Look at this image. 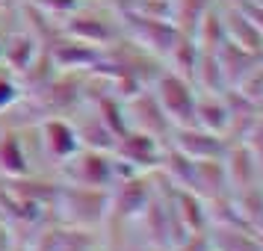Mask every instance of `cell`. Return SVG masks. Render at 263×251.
<instances>
[{"label": "cell", "mask_w": 263, "mask_h": 251, "mask_svg": "<svg viewBox=\"0 0 263 251\" xmlns=\"http://www.w3.org/2000/svg\"><path fill=\"white\" fill-rule=\"evenodd\" d=\"M222 98H225V109H228V133H225L228 142H242L246 133L251 130V124L260 119V109L251 98L242 95L237 86H228Z\"/></svg>", "instance_id": "2e32d148"}, {"label": "cell", "mask_w": 263, "mask_h": 251, "mask_svg": "<svg viewBox=\"0 0 263 251\" xmlns=\"http://www.w3.org/2000/svg\"><path fill=\"white\" fill-rule=\"evenodd\" d=\"M237 89H239L246 98H251L254 104L260 101V98H263V62H257V65H254V68H251V71L242 77V80H239Z\"/></svg>", "instance_id": "f546056e"}, {"label": "cell", "mask_w": 263, "mask_h": 251, "mask_svg": "<svg viewBox=\"0 0 263 251\" xmlns=\"http://www.w3.org/2000/svg\"><path fill=\"white\" fill-rule=\"evenodd\" d=\"M216 56H219V65H222V77H225V86H237L246 74L263 62V53H251V50L239 48L234 42H222L219 50H216Z\"/></svg>", "instance_id": "ffe728a7"}, {"label": "cell", "mask_w": 263, "mask_h": 251, "mask_svg": "<svg viewBox=\"0 0 263 251\" xmlns=\"http://www.w3.org/2000/svg\"><path fill=\"white\" fill-rule=\"evenodd\" d=\"M192 124H198L204 130L213 133H228V109H225V98L222 92H198L195 98V115Z\"/></svg>", "instance_id": "603a6c76"}, {"label": "cell", "mask_w": 263, "mask_h": 251, "mask_svg": "<svg viewBox=\"0 0 263 251\" xmlns=\"http://www.w3.org/2000/svg\"><path fill=\"white\" fill-rule=\"evenodd\" d=\"M12 251H30V242H27L24 237H18V239H15V248Z\"/></svg>", "instance_id": "836d02e7"}, {"label": "cell", "mask_w": 263, "mask_h": 251, "mask_svg": "<svg viewBox=\"0 0 263 251\" xmlns=\"http://www.w3.org/2000/svg\"><path fill=\"white\" fill-rule=\"evenodd\" d=\"M39 104L42 115H71L74 109L86 101V74L80 71H57V77L50 80L39 95H33Z\"/></svg>", "instance_id": "ba28073f"}, {"label": "cell", "mask_w": 263, "mask_h": 251, "mask_svg": "<svg viewBox=\"0 0 263 251\" xmlns=\"http://www.w3.org/2000/svg\"><path fill=\"white\" fill-rule=\"evenodd\" d=\"M45 50L50 53V60L57 62L60 71H80V74H89L101 62V48L95 45H86L80 38H71L60 33L50 45H45Z\"/></svg>", "instance_id": "4fadbf2b"}, {"label": "cell", "mask_w": 263, "mask_h": 251, "mask_svg": "<svg viewBox=\"0 0 263 251\" xmlns=\"http://www.w3.org/2000/svg\"><path fill=\"white\" fill-rule=\"evenodd\" d=\"M68 119H71L74 130H77L80 148H95V151H109V154H112V145H116L119 136L104 124V119L98 115V109L89 104V98L74 109Z\"/></svg>", "instance_id": "9a60e30c"}, {"label": "cell", "mask_w": 263, "mask_h": 251, "mask_svg": "<svg viewBox=\"0 0 263 251\" xmlns=\"http://www.w3.org/2000/svg\"><path fill=\"white\" fill-rule=\"evenodd\" d=\"M192 86H195L198 92H225L228 89L216 50H201V53H198L195 74H192Z\"/></svg>", "instance_id": "d4e9b609"}, {"label": "cell", "mask_w": 263, "mask_h": 251, "mask_svg": "<svg viewBox=\"0 0 263 251\" xmlns=\"http://www.w3.org/2000/svg\"><path fill=\"white\" fill-rule=\"evenodd\" d=\"M222 24H225V38L251 53H263V33L242 15L237 3H222Z\"/></svg>", "instance_id": "e0dca14e"}, {"label": "cell", "mask_w": 263, "mask_h": 251, "mask_svg": "<svg viewBox=\"0 0 263 251\" xmlns=\"http://www.w3.org/2000/svg\"><path fill=\"white\" fill-rule=\"evenodd\" d=\"M21 175H30L21 130L0 124V178H21Z\"/></svg>", "instance_id": "44dd1931"}, {"label": "cell", "mask_w": 263, "mask_h": 251, "mask_svg": "<svg viewBox=\"0 0 263 251\" xmlns=\"http://www.w3.org/2000/svg\"><path fill=\"white\" fill-rule=\"evenodd\" d=\"M168 145L192 160H219L228 148V136L204 130L198 124H183V127H172Z\"/></svg>", "instance_id": "8fae6325"}, {"label": "cell", "mask_w": 263, "mask_h": 251, "mask_svg": "<svg viewBox=\"0 0 263 251\" xmlns=\"http://www.w3.org/2000/svg\"><path fill=\"white\" fill-rule=\"evenodd\" d=\"M234 204H237L239 222L263 237V183L234 192Z\"/></svg>", "instance_id": "cb8c5ba5"}, {"label": "cell", "mask_w": 263, "mask_h": 251, "mask_svg": "<svg viewBox=\"0 0 263 251\" xmlns=\"http://www.w3.org/2000/svg\"><path fill=\"white\" fill-rule=\"evenodd\" d=\"M166 142H160L157 136H148L142 130H124L112 145V160H116V178L127 175H145L154 171L163 163Z\"/></svg>", "instance_id": "3957f363"}, {"label": "cell", "mask_w": 263, "mask_h": 251, "mask_svg": "<svg viewBox=\"0 0 263 251\" xmlns=\"http://www.w3.org/2000/svg\"><path fill=\"white\" fill-rule=\"evenodd\" d=\"M242 142H246V148L254 154V160H257L260 168H263V115L251 124V130L246 133V139H242Z\"/></svg>", "instance_id": "4dcf8cb0"}, {"label": "cell", "mask_w": 263, "mask_h": 251, "mask_svg": "<svg viewBox=\"0 0 263 251\" xmlns=\"http://www.w3.org/2000/svg\"><path fill=\"white\" fill-rule=\"evenodd\" d=\"M190 189L195 192V195H201L204 201L231 195L225 166H222V157H219V160H195V171H192Z\"/></svg>", "instance_id": "ac0fdd59"}, {"label": "cell", "mask_w": 263, "mask_h": 251, "mask_svg": "<svg viewBox=\"0 0 263 251\" xmlns=\"http://www.w3.org/2000/svg\"><path fill=\"white\" fill-rule=\"evenodd\" d=\"M198 53H201V48L195 45V38L186 36V33H180L178 42H175V48L168 50V56H166V68L168 71H175V74H180V77H186V80L192 83Z\"/></svg>", "instance_id": "484cf974"}, {"label": "cell", "mask_w": 263, "mask_h": 251, "mask_svg": "<svg viewBox=\"0 0 263 251\" xmlns=\"http://www.w3.org/2000/svg\"><path fill=\"white\" fill-rule=\"evenodd\" d=\"M222 3H242V0H222Z\"/></svg>", "instance_id": "8d00e7d4"}, {"label": "cell", "mask_w": 263, "mask_h": 251, "mask_svg": "<svg viewBox=\"0 0 263 251\" xmlns=\"http://www.w3.org/2000/svg\"><path fill=\"white\" fill-rule=\"evenodd\" d=\"M124 121H127V130H142L148 136H157L160 142H168L172 136V121H168L166 109L160 107L151 86L124 98Z\"/></svg>", "instance_id": "9c48e42d"}, {"label": "cell", "mask_w": 263, "mask_h": 251, "mask_svg": "<svg viewBox=\"0 0 263 251\" xmlns=\"http://www.w3.org/2000/svg\"><path fill=\"white\" fill-rule=\"evenodd\" d=\"M15 230L9 222H0V251H12L15 248Z\"/></svg>", "instance_id": "d6a6232c"}, {"label": "cell", "mask_w": 263, "mask_h": 251, "mask_svg": "<svg viewBox=\"0 0 263 251\" xmlns=\"http://www.w3.org/2000/svg\"><path fill=\"white\" fill-rule=\"evenodd\" d=\"M237 6L242 9V15L249 18L251 24L263 33V3H257V0H242V3H237Z\"/></svg>", "instance_id": "1f68e13d"}, {"label": "cell", "mask_w": 263, "mask_h": 251, "mask_svg": "<svg viewBox=\"0 0 263 251\" xmlns=\"http://www.w3.org/2000/svg\"><path fill=\"white\" fill-rule=\"evenodd\" d=\"M60 30L86 45L107 48L121 36V18L112 0H80L74 9L60 15Z\"/></svg>", "instance_id": "6da1fadb"}, {"label": "cell", "mask_w": 263, "mask_h": 251, "mask_svg": "<svg viewBox=\"0 0 263 251\" xmlns=\"http://www.w3.org/2000/svg\"><path fill=\"white\" fill-rule=\"evenodd\" d=\"M154 95L160 101V107L166 109L172 127H183V124H192V115H195V98H198V89L180 77L175 71H163L154 80Z\"/></svg>", "instance_id": "52a82bcc"}, {"label": "cell", "mask_w": 263, "mask_h": 251, "mask_svg": "<svg viewBox=\"0 0 263 251\" xmlns=\"http://www.w3.org/2000/svg\"><path fill=\"white\" fill-rule=\"evenodd\" d=\"M39 50H42V45L36 42V36H30L24 27H21V30H15L12 36H6V42H3V60H0V65H3V68H9V71L18 77V74L24 71L30 62L36 60Z\"/></svg>", "instance_id": "7402d4cb"}, {"label": "cell", "mask_w": 263, "mask_h": 251, "mask_svg": "<svg viewBox=\"0 0 263 251\" xmlns=\"http://www.w3.org/2000/svg\"><path fill=\"white\" fill-rule=\"evenodd\" d=\"M39 136H42V145H45V154H48L53 171L80 151V139H77V130H74L71 119L65 115H48V119L39 121Z\"/></svg>", "instance_id": "7c38bea8"}, {"label": "cell", "mask_w": 263, "mask_h": 251, "mask_svg": "<svg viewBox=\"0 0 263 251\" xmlns=\"http://www.w3.org/2000/svg\"><path fill=\"white\" fill-rule=\"evenodd\" d=\"M207 237L216 251H263V237L246 225H210Z\"/></svg>", "instance_id": "d6986e66"}, {"label": "cell", "mask_w": 263, "mask_h": 251, "mask_svg": "<svg viewBox=\"0 0 263 251\" xmlns=\"http://www.w3.org/2000/svg\"><path fill=\"white\" fill-rule=\"evenodd\" d=\"M207 251H216V248H213V245H210V248H207Z\"/></svg>", "instance_id": "74e56055"}, {"label": "cell", "mask_w": 263, "mask_h": 251, "mask_svg": "<svg viewBox=\"0 0 263 251\" xmlns=\"http://www.w3.org/2000/svg\"><path fill=\"white\" fill-rule=\"evenodd\" d=\"M21 95H24V92H21V86H18V77H15L9 68L0 65V112H6Z\"/></svg>", "instance_id": "f1b7e54d"}, {"label": "cell", "mask_w": 263, "mask_h": 251, "mask_svg": "<svg viewBox=\"0 0 263 251\" xmlns=\"http://www.w3.org/2000/svg\"><path fill=\"white\" fill-rule=\"evenodd\" d=\"M12 3H21V0H12Z\"/></svg>", "instance_id": "f35d334b"}, {"label": "cell", "mask_w": 263, "mask_h": 251, "mask_svg": "<svg viewBox=\"0 0 263 251\" xmlns=\"http://www.w3.org/2000/svg\"><path fill=\"white\" fill-rule=\"evenodd\" d=\"M219 6L222 3H216L213 9H207L198 18L195 30H192V38H195V45L201 50H219V45L225 42V24H222V9Z\"/></svg>", "instance_id": "4316f807"}, {"label": "cell", "mask_w": 263, "mask_h": 251, "mask_svg": "<svg viewBox=\"0 0 263 251\" xmlns=\"http://www.w3.org/2000/svg\"><path fill=\"white\" fill-rule=\"evenodd\" d=\"M119 18H121V33L133 38L136 45H142L145 50H151L160 60H166L168 50L175 48V42L180 36L175 21H168V18H148V15H133V12H119Z\"/></svg>", "instance_id": "8992f818"}, {"label": "cell", "mask_w": 263, "mask_h": 251, "mask_svg": "<svg viewBox=\"0 0 263 251\" xmlns=\"http://www.w3.org/2000/svg\"><path fill=\"white\" fill-rule=\"evenodd\" d=\"M257 109H260V115H263V98H260V101H257Z\"/></svg>", "instance_id": "d590c367"}, {"label": "cell", "mask_w": 263, "mask_h": 251, "mask_svg": "<svg viewBox=\"0 0 263 251\" xmlns=\"http://www.w3.org/2000/svg\"><path fill=\"white\" fill-rule=\"evenodd\" d=\"M222 166H225L231 192H239V189H249V186L263 183V168L254 160V154L246 148V142H228L225 154H222Z\"/></svg>", "instance_id": "5bb4252c"}, {"label": "cell", "mask_w": 263, "mask_h": 251, "mask_svg": "<svg viewBox=\"0 0 263 251\" xmlns=\"http://www.w3.org/2000/svg\"><path fill=\"white\" fill-rule=\"evenodd\" d=\"M216 3H222V0H172V21H175V27H178L180 33L192 36L198 18L207 9H213Z\"/></svg>", "instance_id": "83f0119b"}, {"label": "cell", "mask_w": 263, "mask_h": 251, "mask_svg": "<svg viewBox=\"0 0 263 251\" xmlns=\"http://www.w3.org/2000/svg\"><path fill=\"white\" fill-rule=\"evenodd\" d=\"M154 195H157V186H154L151 171L116 178V183L109 186V216L136 219V216L148 207V201H151Z\"/></svg>", "instance_id": "30bf717a"}, {"label": "cell", "mask_w": 263, "mask_h": 251, "mask_svg": "<svg viewBox=\"0 0 263 251\" xmlns=\"http://www.w3.org/2000/svg\"><path fill=\"white\" fill-rule=\"evenodd\" d=\"M257 3H263V0H257Z\"/></svg>", "instance_id": "ab89813d"}, {"label": "cell", "mask_w": 263, "mask_h": 251, "mask_svg": "<svg viewBox=\"0 0 263 251\" xmlns=\"http://www.w3.org/2000/svg\"><path fill=\"white\" fill-rule=\"evenodd\" d=\"M107 216H109V189L80 186V183H65L62 180L57 204H53V222L68 227L101 230Z\"/></svg>", "instance_id": "7a4b0ae2"}, {"label": "cell", "mask_w": 263, "mask_h": 251, "mask_svg": "<svg viewBox=\"0 0 263 251\" xmlns=\"http://www.w3.org/2000/svg\"><path fill=\"white\" fill-rule=\"evenodd\" d=\"M101 62H107L119 71L130 74L139 86H154V80L166 71V60L154 56L151 50H145L142 45H136L133 38L121 33L112 45L101 48Z\"/></svg>", "instance_id": "277c9868"}, {"label": "cell", "mask_w": 263, "mask_h": 251, "mask_svg": "<svg viewBox=\"0 0 263 251\" xmlns=\"http://www.w3.org/2000/svg\"><path fill=\"white\" fill-rule=\"evenodd\" d=\"M60 180L65 183H80V186H98L109 189L116 183V160L109 151H95V148H80L74 157H68L57 168Z\"/></svg>", "instance_id": "5b68a950"}, {"label": "cell", "mask_w": 263, "mask_h": 251, "mask_svg": "<svg viewBox=\"0 0 263 251\" xmlns=\"http://www.w3.org/2000/svg\"><path fill=\"white\" fill-rule=\"evenodd\" d=\"M3 42H6V38L0 36V60H3Z\"/></svg>", "instance_id": "e575fe53"}]
</instances>
